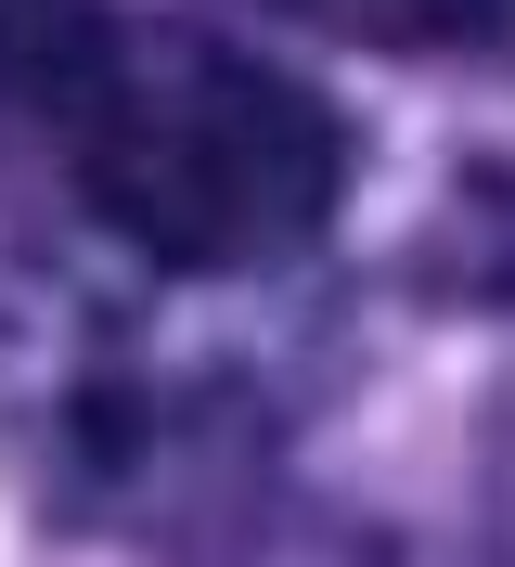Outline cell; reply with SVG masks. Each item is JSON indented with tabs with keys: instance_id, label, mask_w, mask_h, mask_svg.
Listing matches in <instances>:
<instances>
[{
	"instance_id": "4",
	"label": "cell",
	"mask_w": 515,
	"mask_h": 567,
	"mask_svg": "<svg viewBox=\"0 0 515 567\" xmlns=\"http://www.w3.org/2000/svg\"><path fill=\"white\" fill-rule=\"evenodd\" d=\"M503 27H515V0H503Z\"/></svg>"
},
{
	"instance_id": "2",
	"label": "cell",
	"mask_w": 515,
	"mask_h": 567,
	"mask_svg": "<svg viewBox=\"0 0 515 567\" xmlns=\"http://www.w3.org/2000/svg\"><path fill=\"white\" fill-rule=\"evenodd\" d=\"M103 0H0V104H52L65 52L91 39Z\"/></svg>"
},
{
	"instance_id": "1",
	"label": "cell",
	"mask_w": 515,
	"mask_h": 567,
	"mask_svg": "<svg viewBox=\"0 0 515 567\" xmlns=\"http://www.w3.org/2000/svg\"><path fill=\"white\" fill-rule=\"evenodd\" d=\"M39 116L65 130L91 207L168 271H258V258L309 246L348 181L322 91H297L233 39L155 27V13H91Z\"/></svg>"
},
{
	"instance_id": "3",
	"label": "cell",
	"mask_w": 515,
	"mask_h": 567,
	"mask_svg": "<svg viewBox=\"0 0 515 567\" xmlns=\"http://www.w3.org/2000/svg\"><path fill=\"white\" fill-rule=\"evenodd\" d=\"M374 39H451V27H490L503 0H348Z\"/></svg>"
}]
</instances>
